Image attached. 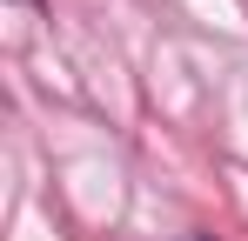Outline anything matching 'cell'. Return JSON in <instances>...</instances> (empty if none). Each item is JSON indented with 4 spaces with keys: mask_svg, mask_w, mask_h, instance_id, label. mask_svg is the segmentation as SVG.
Here are the masks:
<instances>
[{
    "mask_svg": "<svg viewBox=\"0 0 248 241\" xmlns=\"http://www.w3.org/2000/svg\"><path fill=\"white\" fill-rule=\"evenodd\" d=\"M188 241H208V235H188Z\"/></svg>",
    "mask_w": 248,
    "mask_h": 241,
    "instance_id": "1",
    "label": "cell"
}]
</instances>
